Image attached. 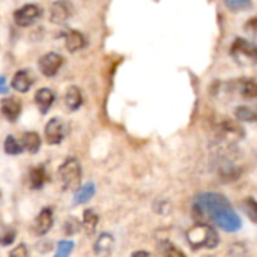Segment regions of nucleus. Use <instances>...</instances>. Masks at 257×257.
I'll return each mask as SVG.
<instances>
[{
	"instance_id": "c756f323",
	"label": "nucleus",
	"mask_w": 257,
	"mask_h": 257,
	"mask_svg": "<svg viewBox=\"0 0 257 257\" xmlns=\"http://www.w3.org/2000/svg\"><path fill=\"white\" fill-rule=\"evenodd\" d=\"M133 257H155L152 256L151 253H148V251H137V253H134Z\"/></svg>"
},
{
	"instance_id": "f03ea898",
	"label": "nucleus",
	"mask_w": 257,
	"mask_h": 257,
	"mask_svg": "<svg viewBox=\"0 0 257 257\" xmlns=\"http://www.w3.org/2000/svg\"><path fill=\"white\" fill-rule=\"evenodd\" d=\"M187 239L190 242V245L193 248H215L220 242L218 239V233L215 232V229L209 224H197L194 227H191L187 233Z\"/></svg>"
},
{
	"instance_id": "cd10ccee",
	"label": "nucleus",
	"mask_w": 257,
	"mask_h": 257,
	"mask_svg": "<svg viewBox=\"0 0 257 257\" xmlns=\"http://www.w3.org/2000/svg\"><path fill=\"white\" fill-rule=\"evenodd\" d=\"M247 205H248V209H247V208H245V209H247V212L250 214V218H251L253 221H256V202H254L253 199H248V200H247Z\"/></svg>"
},
{
	"instance_id": "f3484780",
	"label": "nucleus",
	"mask_w": 257,
	"mask_h": 257,
	"mask_svg": "<svg viewBox=\"0 0 257 257\" xmlns=\"http://www.w3.org/2000/svg\"><path fill=\"white\" fill-rule=\"evenodd\" d=\"M95 196V185L93 184H86L80 188H77L75 197H74V205H83L89 202Z\"/></svg>"
},
{
	"instance_id": "4be33fe9",
	"label": "nucleus",
	"mask_w": 257,
	"mask_h": 257,
	"mask_svg": "<svg viewBox=\"0 0 257 257\" xmlns=\"http://www.w3.org/2000/svg\"><path fill=\"white\" fill-rule=\"evenodd\" d=\"M236 117L242 122H256V113L254 110H251L250 107L245 105H239L235 111Z\"/></svg>"
},
{
	"instance_id": "2eb2a0df",
	"label": "nucleus",
	"mask_w": 257,
	"mask_h": 257,
	"mask_svg": "<svg viewBox=\"0 0 257 257\" xmlns=\"http://www.w3.org/2000/svg\"><path fill=\"white\" fill-rule=\"evenodd\" d=\"M65 104L68 107V110L71 111H75L81 107L83 104V93L81 90L77 87V86H71L65 95Z\"/></svg>"
},
{
	"instance_id": "a211bd4d",
	"label": "nucleus",
	"mask_w": 257,
	"mask_h": 257,
	"mask_svg": "<svg viewBox=\"0 0 257 257\" xmlns=\"http://www.w3.org/2000/svg\"><path fill=\"white\" fill-rule=\"evenodd\" d=\"M238 89H239V93H241L242 98H245V99H254V98H256L257 86L256 81H254L253 78L241 80Z\"/></svg>"
},
{
	"instance_id": "20e7f679",
	"label": "nucleus",
	"mask_w": 257,
	"mask_h": 257,
	"mask_svg": "<svg viewBox=\"0 0 257 257\" xmlns=\"http://www.w3.org/2000/svg\"><path fill=\"white\" fill-rule=\"evenodd\" d=\"M230 54L241 65H251L256 62V47L242 38L235 39L230 48Z\"/></svg>"
},
{
	"instance_id": "ddd939ff",
	"label": "nucleus",
	"mask_w": 257,
	"mask_h": 257,
	"mask_svg": "<svg viewBox=\"0 0 257 257\" xmlns=\"http://www.w3.org/2000/svg\"><path fill=\"white\" fill-rule=\"evenodd\" d=\"M32 84H33V77H32V74L27 69L18 71L14 75V78H12V87L17 92H21V93L27 92L32 87Z\"/></svg>"
},
{
	"instance_id": "f8f14e48",
	"label": "nucleus",
	"mask_w": 257,
	"mask_h": 257,
	"mask_svg": "<svg viewBox=\"0 0 257 257\" xmlns=\"http://www.w3.org/2000/svg\"><path fill=\"white\" fill-rule=\"evenodd\" d=\"M54 99H56L54 92L48 87L39 89L35 95V102H36L38 108L41 110V113H47L50 110V107L53 105Z\"/></svg>"
},
{
	"instance_id": "dca6fc26",
	"label": "nucleus",
	"mask_w": 257,
	"mask_h": 257,
	"mask_svg": "<svg viewBox=\"0 0 257 257\" xmlns=\"http://www.w3.org/2000/svg\"><path fill=\"white\" fill-rule=\"evenodd\" d=\"M27 152L30 154H36L38 149L41 148V139L36 133L30 131V133H24L23 134V146Z\"/></svg>"
},
{
	"instance_id": "39448f33",
	"label": "nucleus",
	"mask_w": 257,
	"mask_h": 257,
	"mask_svg": "<svg viewBox=\"0 0 257 257\" xmlns=\"http://www.w3.org/2000/svg\"><path fill=\"white\" fill-rule=\"evenodd\" d=\"M42 15V11L38 5H24L21 6L18 11H15L14 14V20L17 23V26L20 27H27V26H32L35 21L39 20V17Z\"/></svg>"
},
{
	"instance_id": "393cba45",
	"label": "nucleus",
	"mask_w": 257,
	"mask_h": 257,
	"mask_svg": "<svg viewBox=\"0 0 257 257\" xmlns=\"http://www.w3.org/2000/svg\"><path fill=\"white\" fill-rule=\"evenodd\" d=\"M80 227H81V226H80L78 220L74 218V217L68 218V220L65 221V224H63V230H65L66 235H75V233L80 230Z\"/></svg>"
},
{
	"instance_id": "9d476101",
	"label": "nucleus",
	"mask_w": 257,
	"mask_h": 257,
	"mask_svg": "<svg viewBox=\"0 0 257 257\" xmlns=\"http://www.w3.org/2000/svg\"><path fill=\"white\" fill-rule=\"evenodd\" d=\"M113 247H114V238L108 232H104L98 236V239L93 245V251L96 256L108 257L113 251Z\"/></svg>"
},
{
	"instance_id": "6ab92c4d",
	"label": "nucleus",
	"mask_w": 257,
	"mask_h": 257,
	"mask_svg": "<svg viewBox=\"0 0 257 257\" xmlns=\"http://www.w3.org/2000/svg\"><path fill=\"white\" fill-rule=\"evenodd\" d=\"M98 221H99V217L96 215V212L93 209H86L84 214H83V226L87 232V235H92L98 226Z\"/></svg>"
},
{
	"instance_id": "aec40b11",
	"label": "nucleus",
	"mask_w": 257,
	"mask_h": 257,
	"mask_svg": "<svg viewBox=\"0 0 257 257\" xmlns=\"http://www.w3.org/2000/svg\"><path fill=\"white\" fill-rule=\"evenodd\" d=\"M29 179H30V187L33 190H39L44 185V182H45V170H44V167L32 169Z\"/></svg>"
},
{
	"instance_id": "6e6552de",
	"label": "nucleus",
	"mask_w": 257,
	"mask_h": 257,
	"mask_svg": "<svg viewBox=\"0 0 257 257\" xmlns=\"http://www.w3.org/2000/svg\"><path fill=\"white\" fill-rule=\"evenodd\" d=\"M63 59L57 53H47L39 60V69L45 77H53L57 74V71L62 68Z\"/></svg>"
},
{
	"instance_id": "423d86ee",
	"label": "nucleus",
	"mask_w": 257,
	"mask_h": 257,
	"mask_svg": "<svg viewBox=\"0 0 257 257\" xmlns=\"http://www.w3.org/2000/svg\"><path fill=\"white\" fill-rule=\"evenodd\" d=\"M68 126L60 117H53L45 126V137L50 145H59L66 137Z\"/></svg>"
},
{
	"instance_id": "c85d7f7f",
	"label": "nucleus",
	"mask_w": 257,
	"mask_h": 257,
	"mask_svg": "<svg viewBox=\"0 0 257 257\" xmlns=\"http://www.w3.org/2000/svg\"><path fill=\"white\" fill-rule=\"evenodd\" d=\"M8 87H6V80L3 77H0V93H6Z\"/></svg>"
},
{
	"instance_id": "f257e3e1",
	"label": "nucleus",
	"mask_w": 257,
	"mask_h": 257,
	"mask_svg": "<svg viewBox=\"0 0 257 257\" xmlns=\"http://www.w3.org/2000/svg\"><path fill=\"white\" fill-rule=\"evenodd\" d=\"M193 209L200 218L212 220L226 232H236L241 229V218L233 211L229 200L217 193H203L194 199Z\"/></svg>"
},
{
	"instance_id": "5701e85b",
	"label": "nucleus",
	"mask_w": 257,
	"mask_h": 257,
	"mask_svg": "<svg viewBox=\"0 0 257 257\" xmlns=\"http://www.w3.org/2000/svg\"><path fill=\"white\" fill-rule=\"evenodd\" d=\"M5 152L9 154V155H18V154L23 152V148L12 136H8L6 140H5Z\"/></svg>"
},
{
	"instance_id": "a878e982",
	"label": "nucleus",
	"mask_w": 257,
	"mask_h": 257,
	"mask_svg": "<svg viewBox=\"0 0 257 257\" xmlns=\"http://www.w3.org/2000/svg\"><path fill=\"white\" fill-rule=\"evenodd\" d=\"M9 257H29V250L24 244H20L9 253Z\"/></svg>"
},
{
	"instance_id": "4468645a",
	"label": "nucleus",
	"mask_w": 257,
	"mask_h": 257,
	"mask_svg": "<svg viewBox=\"0 0 257 257\" xmlns=\"http://www.w3.org/2000/svg\"><path fill=\"white\" fill-rule=\"evenodd\" d=\"M65 45H66L68 51L74 53V51L81 50L86 45V39H84V36L80 32L69 30V32L65 33Z\"/></svg>"
},
{
	"instance_id": "0eeeda50",
	"label": "nucleus",
	"mask_w": 257,
	"mask_h": 257,
	"mask_svg": "<svg viewBox=\"0 0 257 257\" xmlns=\"http://www.w3.org/2000/svg\"><path fill=\"white\" fill-rule=\"evenodd\" d=\"M72 5L69 0H57L50 6V21L54 24L66 23L72 15Z\"/></svg>"
},
{
	"instance_id": "1a4fd4ad",
	"label": "nucleus",
	"mask_w": 257,
	"mask_h": 257,
	"mask_svg": "<svg viewBox=\"0 0 257 257\" xmlns=\"http://www.w3.org/2000/svg\"><path fill=\"white\" fill-rule=\"evenodd\" d=\"M51 226H53V211L50 208H45L36 217L35 224H33V232H35V235L42 236L51 229Z\"/></svg>"
},
{
	"instance_id": "7ed1b4c3",
	"label": "nucleus",
	"mask_w": 257,
	"mask_h": 257,
	"mask_svg": "<svg viewBox=\"0 0 257 257\" xmlns=\"http://www.w3.org/2000/svg\"><path fill=\"white\" fill-rule=\"evenodd\" d=\"M59 178L63 190H77L81 184V166L78 160L68 158L59 169Z\"/></svg>"
},
{
	"instance_id": "bb28decb",
	"label": "nucleus",
	"mask_w": 257,
	"mask_h": 257,
	"mask_svg": "<svg viewBox=\"0 0 257 257\" xmlns=\"http://www.w3.org/2000/svg\"><path fill=\"white\" fill-rule=\"evenodd\" d=\"M166 257H185V254L175 245H169L166 248Z\"/></svg>"
},
{
	"instance_id": "9b49d317",
	"label": "nucleus",
	"mask_w": 257,
	"mask_h": 257,
	"mask_svg": "<svg viewBox=\"0 0 257 257\" xmlns=\"http://www.w3.org/2000/svg\"><path fill=\"white\" fill-rule=\"evenodd\" d=\"M0 108H2V114L9 122H15L21 113V102L15 98H5L0 104Z\"/></svg>"
},
{
	"instance_id": "b1692460",
	"label": "nucleus",
	"mask_w": 257,
	"mask_h": 257,
	"mask_svg": "<svg viewBox=\"0 0 257 257\" xmlns=\"http://www.w3.org/2000/svg\"><path fill=\"white\" fill-rule=\"evenodd\" d=\"M74 250V242L72 241H60L57 244V251L54 257H69V254Z\"/></svg>"
},
{
	"instance_id": "412c9836",
	"label": "nucleus",
	"mask_w": 257,
	"mask_h": 257,
	"mask_svg": "<svg viewBox=\"0 0 257 257\" xmlns=\"http://www.w3.org/2000/svg\"><path fill=\"white\" fill-rule=\"evenodd\" d=\"M226 6L232 11V12H242V11H248L251 8V0H224Z\"/></svg>"
}]
</instances>
